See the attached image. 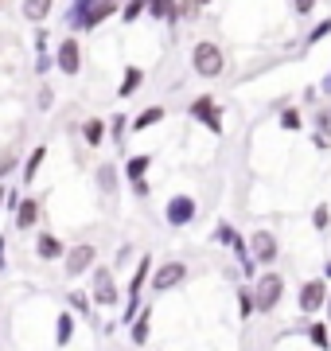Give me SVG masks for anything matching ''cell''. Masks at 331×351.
I'll use <instances>...</instances> for the list:
<instances>
[{
  "mask_svg": "<svg viewBox=\"0 0 331 351\" xmlns=\"http://www.w3.org/2000/svg\"><path fill=\"white\" fill-rule=\"evenodd\" d=\"M319 304H328V285L323 281H308L300 289V313H316Z\"/></svg>",
  "mask_w": 331,
  "mask_h": 351,
  "instance_id": "obj_11",
  "label": "cell"
},
{
  "mask_svg": "<svg viewBox=\"0 0 331 351\" xmlns=\"http://www.w3.org/2000/svg\"><path fill=\"white\" fill-rule=\"evenodd\" d=\"M164 219H168L172 226H187V223L195 219V199H191V195H172V199H168Z\"/></svg>",
  "mask_w": 331,
  "mask_h": 351,
  "instance_id": "obj_5",
  "label": "cell"
},
{
  "mask_svg": "<svg viewBox=\"0 0 331 351\" xmlns=\"http://www.w3.org/2000/svg\"><path fill=\"white\" fill-rule=\"evenodd\" d=\"M308 336H312V343H316V348H328V343H331L328 324H312V328H308Z\"/></svg>",
  "mask_w": 331,
  "mask_h": 351,
  "instance_id": "obj_29",
  "label": "cell"
},
{
  "mask_svg": "<svg viewBox=\"0 0 331 351\" xmlns=\"http://www.w3.org/2000/svg\"><path fill=\"white\" fill-rule=\"evenodd\" d=\"M148 12L156 20H176V0H148Z\"/></svg>",
  "mask_w": 331,
  "mask_h": 351,
  "instance_id": "obj_21",
  "label": "cell"
},
{
  "mask_svg": "<svg viewBox=\"0 0 331 351\" xmlns=\"http://www.w3.org/2000/svg\"><path fill=\"white\" fill-rule=\"evenodd\" d=\"M121 293H117L114 269H94V304H117Z\"/></svg>",
  "mask_w": 331,
  "mask_h": 351,
  "instance_id": "obj_3",
  "label": "cell"
},
{
  "mask_svg": "<svg viewBox=\"0 0 331 351\" xmlns=\"http://www.w3.org/2000/svg\"><path fill=\"white\" fill-rule=\"evenodd\" d=\"M183 277H187V265H183V262H168L164 269H160V274L153 277V285L160 289V293H168V289H176L179 281H183Z\"/></svg>",
  "mask_w": 331,
  "mask_h": 351,
  "instance_id": "obj_12",
  "label": "cell"
},
{
  "mask_svg": "<svg viewBox=\"0 0 331 351\" xmlns=\"http://www.w3.org/2000/svg\"><path fill=\"white\" fill-rule=\"evenodd\" d=\"M90 8H94V0H75V4H70V16H66V24L70 27H86Z\"/></svg>",
  "mask_w": 331,
  "mask_h": 351,
  "instance_id": "obj_16",
  "label": "cell"
},
{
  "mask_svg": "<svg viewBox=\"0 0 331 351\" xmlns=\"http://www.w3.org/2000/svg\"><path fill=\"white\" fill-rule=\"evenodd\" d=\"M36 71L39 75H47V66H51V55H47V32H43V27H39L36 32Z\"/></svg>",
  "mask_w": 331,
  "mask_h": 351,
  "instance_id": "obj_17",
  "label": "cell"
},
{
  "mask_svg": "<svg viewBox=\"0 0 331 351\" xmlns=\"http://www.w3.org/2000/svg\"><path fill=\"white\" fill-rule=\"evenodd\" d=\"M51 4H55V0H24V20L43 24V20L51 16Z\"/></svg>",
  "mask_w": 331,
  "mask_h": 351,
  "instance_id": "obj_15",
  "label": "cell"
},
{
  "mask_svg": "<svg viewBox=\"0 0 331 351\" xmlns=\"http://www.w3.org/2000/svg\"><path fill=\"white\" fill-rule=\"evenodd\" d=\"M328 324H331V293H328Z\"/></svg>",
  "mask_w": 331,
  "mask_h": 351,
  "instance_id": "obj_39",
  "label": "cell"
},
{
  "mask_svg": "<svg viewBox=\"0 0 331 351\" xmlns=\"http://www.w3.org/2000/svg\"><path fill=\"white\" fill-rule=\"evenodd\" d=\"M59 71L70 78L82 71V47H78V39H66L63 47H59Z\"/></svg>",
  "mask_w": 331,
  "mask_h": 351,
  "instance_id": "obj_9",
  "label": "cell"
},
{
  "mask_svg": "<svg viewBox=\"0 0 331 351\" xmlns=\"http://www.w3.org/2000/svg\"><path fill=\"white\" fill-rule=\"evenodd\" d=\"M140 82H144V75H140L137 66H129V71H125V82H121V98H129V94L140 86Z\"/></svg>",
  "mask_w": 331,
  "mask_h": 351,
  "instance_id": "obj_27",
  "label": "cell"
},
{
  "mask_svg": "<svg viewBox=\"0 0 331 351\" xmlns=\"http://www.w3.org/2000/svg\"><path fill=\"white\" fill-rule=\"evenodd\" d=\"M148 164H153V156H133V160H129V184H133V191H137L140 199H144V195H148V180H144V172H148Z\"/></svg>",
  "mask_w": 331,
  "mask_h": 351,
  "instance_id": "obj_10",
  "label": "cell"
},
{
  "mask_svg": "<svg viewBox=\"0 0 331 351\" xmlns=\"http://www.w3.org/2000/svg\"><path fill=\"white\" fill-rule=\"evenodd\" d=\"M250 250H254V258H257L261 265L277 262V239H273L269 230H257L254 239H250Z\"/></svg>",
  "mask_w": 331,
  "mask_h": 351,
  "instance_id": "obj_8",
  "label": "cell"
},
{
  "mask_svg": "<svg viewBox=\"0 0 331 351\" xmlns=\"http://www.w3.org/2000/svg\"><path fill=\"white\" fill-rule=\"evenodd\" d=\"M215 242H218V246H234V250H238V254H246L242 239H238V234L230 230V223H218V230H215Z\"/></svg>",
  "mask_w": 331,
  "mask_h": 351,
  "instance_id": "obj_20",
  "label": "cell"
},
{
  "mask_svg": "<svg viewBox=\"0 0 331 351\" xmlns=\"http://www.w3.org/2000/svg\"><path fill=\"white\" fill-rule=\"evenodd\" d=\"M323 94H331V71H328V78H323Z\"/></svg>",
  "mask_w": 331,
  "mask_h": 351,
  "instance_id": "obj_37",
  "label": "cell"
},
{
  "mask_svg": "<svg viewBox=\"0 0 331 351\" xmlns=\"http://www.w3.org/2000/svg\"><path fill=\"white\" fill-rule=\"evenodd\" d=\"M280 125H284V129H300V113L284 110V113H280Z\"/></svg>",
  "mask_w": 331,
  "mask_h": 351,
  "instance_id": "obj_32",
  "label": "cell"
},
{
  "mask_svg": "<svg viewBox=\"0 0 331 351\" xmlns=\"http://www.w3.org/2000/svg\"><path fill=\"white\" fill-rule=\"evenodd\" d=\"M293 8H296L300 16H308L312 8H316V0H293Z\"/></svg>",
  "mask_w": 331,
  "mask_h": 351,
  "instance_id": "obj_35",
  "label": "cell"
},
{
  "mask_svg": "<svg viewBox=\"0 0 331 351\" xmlns=\"http://www.w3.org/2000/svg\"><path fill=\"white\" fill-rule=\"evenodd\" d=\"M323 36H331V20H323V24H316V32L308 36V43H316V39H323Z\"/></svg>",
  "mask_w": 331,
  "mask_h": 351,
  "instance_id": "obj_33",
  "label": "cell"
},
{
  "mask_svg": "<svg viewBox=\"0 0 331 351\" xmlns=\"http://www.w3.org/2000/svg\"><path fill=\"white\" fill-rule=\"evenodd\" d=\"M36 254H39V258H47V262H51V258H59V254H63V242L55 239V234H43V239L36 242Z\"/></svg>",
  "mask_w": 331,
  "mask_h": 351,
  "instance_id": "obj_18",
  "label": "cell"
},
{
  "mask_svg": "<svg viewBox=\"0 0 331 351\" xmlns=\"http://www.w3.org/2000/svg\"><path fill=\"white\" fill-rule=\"evenodd\" d=\"M148 339V313H140V320H133V343H144Z\"/></svg>",
  "mask_w": 331,
  "mask_h": 351,
  "instance_id": "obj_28",
  "label": "cell"
},
{
  "mask_svg": "<svg viewBox=\"0 0 331 351\" xmlns=\"http://www.w3.org/2000/svg\"><path fill=\"white\" fill-rule=\"evenodd\" d=\"M51 101H55V94L43 86V90H39V110H51Z\"/></svg>",
  "mask_w": 331,
  "mask_h": 351,
  "instance_id": "obj_34",
  "label": "cell"
},
{
  "mask_svg": "<svg viewBox=\"0 0 331 351\" xmlns=\"http://www.w3.org/2000/svg\"><path fill=\"white\" fill-rule=\"evenodd\" d=\"M191 117H195V121H203V125L211 129V133H222V117H218V106H215L211 98H207V94L191 101Z\"/></svg>",
  "mask_w": 331,
  "mask_h": 351,
  "instance_id": "obj_6",
  "label": "cell"
},
{
  "mask_svg": "<svg viewBox=\"0 0 331 351\" xmlns=\"http://www.w3.org/2000/svg\"><path fill=\"white\" fill-rule=\"evenodd\" d=\"M121 8V0H94V8H90V20H86V27H98L102 20H109V16Z\"/></svg>",
  "mask_w": 331,
  "mask_h": 351,
  "instance_id": "obj_13",
  "label": "cell"
},
{
  "mask_svg": "<svg viewBox=\"0 0 331 351\" xmlns=\"http://www.w3.org/2000/svg\"><path fill=\"white\" fill-rule=\"evenodd\" d=\"M316 125H319V133H328V137H331V113H319Z\"/></svg>",
  "mask_w": 331,
  "mask_h": 351,
  "instance_id": "obj_36",
  "label": "cell"
},
{
  "mask_svg": "<svg viewBox=\"0 0 331 351\" xmlns=\"http://www.w3.org/2000/svg\"><path fill=\"white\" fill-rule=\"evenodd\" d=\"M0 265H4V239H0Z\"/></svg>",
  "mask_w": 331,
  "mask_h": 351,
  "instance_id": "obj_38",
  "label": "cell"
},
{
  "mask_svg": "<svg viewBox=\"0 0 331 351\" xmlns=\"http://www.w3.org/2000/svg\"><path fill=\"white\" fill-rule=\"evenodd\" d=\"M4 199H8V191H4V188H0V203H4Z\"/></svg>",
  "mask_w": 331,
  "mask_h": 351,
  "instance_id": "obj_40",
  "label": "cell"
},
{
  "mask_svg": "<svg viewBox=\"0 0 331 351\" xmlns=\"http://www.w3.org/2000/svg\"><path fill=\"white\" fill-rule=\"evenodd\" d=\"M102 133H105V125L94 117V121H86L82 125V137H86V145H102Z\"/></svg>",
  "mask_w": 331,
  "mask_h": 351,
  "instance_id": "obj_25",
  "label": "cell"
},
{
  "mask_svg": "<svg viewBox=\"0 0 331 351\" xmlns=\"http://www.w3.org/2000/svg\"><path fill=\"white\" fill-rule=\"evenodd\" d=\"M280 293H284V281H280L277 274H265L261 281H257V293H254L257 308H261V313H273L277 301H280Z\"/></svg>",
  "mask_w": 331,
  "mask_h": 351,
  "instance_id": "obj_2",
  "label": "cell"
},
{
  "mask_svg": "<svg viewBox=\"0 0 331 351\" xmlns=\"http://www.w3.org/2000/svg\"><path fill=\"white\" fill-rule=\"evenodd\" d=\"M55 339H59L63 348L70 343V339H75V316H70V313H63V316H59V332H55Z\"/></svg>",
  "mask_w": 331,
  "mask_h": 351,
  "instance_id": "obj_22",
  "label": "cell"
},
{
  "mask_svg": "<svg viewBox=\"0 0 331 351\" xmlns=\"http://www.w3.org/2000/svg\"><path fill=\"white\" fill-rule=\"evenodd\" d=\"M36 219H39V203L36 199H20L16 203V226H20V230L36 226Z\"/></svg>",
  "mask_w": 331,
  "mask_h": 351,
  "instance_id": "obj_14",
  "label": "cell"
},
{
  "mask_svg": "<svg viewBox=\"0 0 331 351\" xmlns=\"http://www.w3.org/2000/svg\"><path fill=\"white\" fill-rule=\"evenodd\" d=\"M328 277H331V265H328Z\"/></svg>",
  "mask_w": 331,
  "mask_h": 351,
  "instance_id": "obj_41",
  "label": "cell"
},
{
  "mask_svg": "<svg viewBox=\"0 0 331 351\" xmlns=\"http://www.w3.org/2000/svg\"><path fill=\"white\" fill-rule=\"evenodd\" d=\"M312 223H316V230H328L331 211H328V207H316V211H312Z\"/></svg>",
  "mask_w": 331,
  "mask_h": 351,
  "instance_id": "obj_31",
  "label": "cell"
},
{
  "mask_svg": "<svg viewBox=\"0 0 331 351\" xmlns=\"http://www.w3.org/2000/svg\"><path fill=\"white\" fill-rule=\"evenodd\" d=\"M66 301H70V308H78V316H90V301L82 297V293H70Z\"/></svg>",
  "mask_w": 331,
  "mask_h": 351,
  "instance_id": "obj_30",
  "label": "cell"
},
{
  "mask_svg": "<svg viewBox=\"0 0 331 351\" xmlns=\"http://www.w3.org/2000/svg\"><path fill=\"white\" fill-rule=\"evenodd\" d=\"M148 269H153V258L144 254L137 265V274H133V285H129V301H125V320H133L137 316V304H140V285L148 281Z\"/></svg>",
  "mask_w": 331,
  "mask_h": 351,
  "instance_id": "obj_4",
  "label": "cell"
},
{
  "mask_svg": "<svg viewBox=\"0 0 331 351\" xmlns=\"http://www.w3.org/2000/svg\"><path fill=\"white\" fill-rule=\"evenodd\" d=\"M191 66H195V75H203V78L222 75V51H218V43H195Z\"/></svg>",
  "mask_w": 331,
  "mask_h": 351,
  "instance_id": "obj_1",
  "label": "cell"
},
{
  "mask_svg": "<svg viewBox=\"0 0 331 351\" xmlns=\"http://www.w3.org/2000/svg\"><path fill=\"white\" fill-rule=\"evenodd\" d=\"M140 12H148V0H129L125 12H121V20H125V24H137Z\"/></svg>",
  "mask_w": 331,
  "mask_h": 351,
  "instance_id": "obj_24",
  "label": "cell"
},
{
  "mask_svg": "<svg viewBox=\"0 0 331 351\" xmlns=\"http://www.w3.org/2000/svg\"><path fill=\"white\" fill-rule=\"evenodd\" d=\"M160 117H164V110H160V106H153V110H144V113H140V117H137V121H133V129H137V133H140V129L156 125Z\"/></svg>",
  "mask_w": 331,
  "mask_h": 351,
  "instance_id": "obj_26",
  "label": "cell"
},
{
  "mask_svg": "<svg viewBox=\"0 0 331 351\" xmlns=\"http://www.w3.org/2000/svg\"><path fill=\"white\" fill-rule=\"evenodd\" d=\"M43 156H47V149H43V145H39V149L31 152V156H27V168H24V184H31V180H36V176H39V164H43Z\"/></svg>",
  "mask_w": 331,
  "mask_h": 351,
  "instance_id": "obj_23",
  "label": "cell"
},
{
  "mask_svg": "<svg viewBox=\"0 0 331 351\" xmlns=\"http://www.w3.org/2000/svg\"><path fill=\"white\" fill-rule=\"evenodd\" d=\"M94 258H98V250H94L90 242H82V246H75V250L66 254V277H78V274H86L90 265H94Z\"/></svg>",
  "mask_w": 331,
  "mask_h": 351,
  "instance_id": "obj_7",
  "label": "cell"
},
{
  "mask_svg": "<svg viewBox=\"0 0 331 351\" xmlns=\"http://www.w3.org/2000/svg\"><path fill=\"white\" fill-rule=\"evenodd\" d=\"M203 4H207V0H203Z\"/></svg>",
  "mask_w": 331,
  "mask_h": 351,
  "instance_id": "obj_42",
  "label": "cell"
},
{
  "mask_svg": "<svg viewBox=\"0 0 331 351\" xmlns=\"http://www.w3.org/2000/svg\"><path fill=\"white\" fill-rule=\"evenodd\" d=\"M98 188H102V195H109V199L117 195V172L109 168V164H102V168H98Z\"/></svg>",
  "mask_w": 331,
  "mask_h": 351,
  "instance_id": "obj_19",
  "label": "cell"
}]
</instances>
